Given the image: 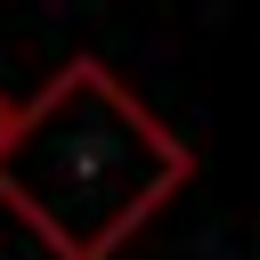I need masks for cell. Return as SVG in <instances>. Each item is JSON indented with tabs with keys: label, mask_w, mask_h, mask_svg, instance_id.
<instances>
[{
	"label": "cell",
	"mask_w": 260,
	"mask_h": 260,
	"mask_svg": "<svg viewBox=\"0 0 260 260\" xmlns=\"http://www.w3.org/2000/svg\"><path fill=\"white\" fill-rule=\"evenodd\" d=\"M8 122H16V106H8V98H0V138H8Z\"/></svg>",
	"instance_id": "7a4b0ae2"
},
{
	"label": "cell",
	"mask_w": 260,
	"mask_h": 260,
	"mask_svg": "<svg viewBox=\"0 0 260 260\" xmlns=\"http://www.w3.org/2000/svg\"><path fill=\"white\" fill-rule=\"evenodd\" d=\"M187 179V138L98 57H65L0 138V203L57 260H114Z\"/></svg>",
	"instance_id": "6da1fadb"
}]
</instances>
